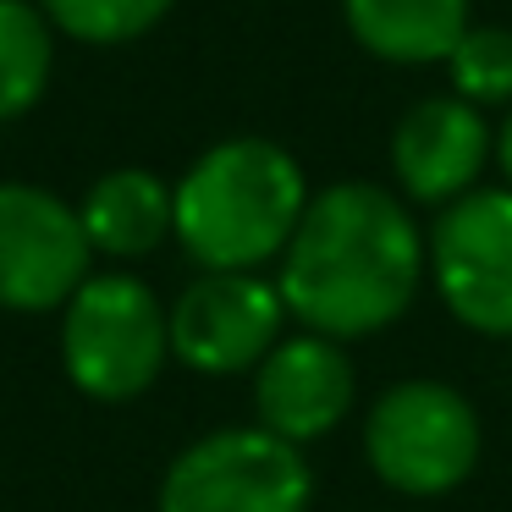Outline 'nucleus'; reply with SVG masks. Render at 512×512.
Wrapping results in <instances>:
<instances>
[{
	"label": "nucleus",
	"instance_id": "1",
	"mask_svg": "<svg viewBox=\"0 0 512 512\" xmlns=\"http://www.w3.org/2000/svg\"><path fill=\"white\" fill-rule=\"evenodd\" d=\"M430 270L408 199L375 182H331L309 199L276 270L287 320L309 336L364 342L397 325Z\"/></svg>",
	"mask_w": 512,
	"mask_h": 512
},
{
	"label": "nucleus",
	"instance_id": "2",
	"mask_svg": "<svg viewBox=\"0 0 512 512\" xmlns=\"http://www.w3.org/2000/svg\"><path fill=\"white\" fill-rule=\"evenodd\" d=\"M171 193L177 243L199 270H259L281 259L314 199L292 149L270 138L210 144Z\"/></svg>",
	"mask_w": 512,
	"mask_h": 512
},
{
	"label": "nucleus",
	"instance_id": "3",
	"mask_svg": "<svg viewBox=\"0 0 512 512\" xmlns=\"http://www.w3.org/2000/svg\"><path fill=\"white\" fill-rule=\"evenodd\" d=\"M171 358V309L133 270H94L61 309V369L94 402H133Z\"/></svg>",
	"mask_w": 512,
	"mask_h": 512
},
{
	"label": "nucleus",
	"instance_id": "4",
	"mask_svg": "<svg viewBox=\"0 0 512 512\" xmlns=\"http://www.w3.org/2000/svg\"><path fill=\"white\" fill-rule=\"evenodd\" d=\"M479 413L446 380H397L364 413V457L397 496H446L479 468Z\"/></svg>",
	"mask_w": 512,
	"mask_h": 512
},
{
	"label": "nucleus",
	"instance_id": "5",
	"mask_svg": "<svg viewBox=\"0 0 512 512\" xmlns=\"http://www.w3.org/2000/svg\"><path fill=\"white\" fill-rule=\"evenodd\" d=\"M309 501L314 474L303 446L259 424H226L171 457L155 512H309Z\"/></svg>",
	"mask_w": 512,
	"mask_h": 512
},
{
	"label": "nucleus",
	"instance_id": "6",
	"mask_svg": "<svg viewBox=\"0 0 512 512\" xmlns=\"http://www.w3.org/2000/svg\"><path fill=\"white\" fill-rule=\"evenodd\" d=\"M446 314L474 336H512V188H474L435 215L424 237Z\"/></svg>",
	"mask_w": 512,
	"mask_h": 512
},
{
	"label": "nucleus",
	"instance_id": "7",
	"mask_svg": "<svg viewBox=\"0 0 512 512\" xmlns=\"http://www.w3.org/2000/svg\"><path fill=\"white\" fill-rule=\"evenodd\" d=\"M78 204L39 182H0V309L50 314L94 276Z\"/></svg>",
	"mask_w": 512,
	"mask_h": 512
},
{
	"label": "nucleus",
	"instance_id": "8",
	"mask_svg": "<svg viewBox=\"0 0 512 512\" xmlns=\"http://www.w3.org/2000/svg\"><path fill=\"white\" fill-rule=\"evenodd\" d=\"M287 336V303L259 270H204L171 303V358L193 375H254Z\"/></svg>",
	"mask_w": 512,
	"mask_h": 512
},
{
	"label": "nucleus",
	"instance_id": "9",
	"mask_svg": "<svg viewBox=\"0 0 512 512\" xmlns=\"http://www.w3.org/2000/svg\"><path fill=\"white\" fill-rule=\"evenodd\" d=\"M490 155H496V133L485 111H474L457 94H430L408 105L391 133V171H397L402 199L430 204V210H446L463 193H474Z\"/></svg>",
	"mask_w": 512,
	"mask_h": 512
},
{
	"label": "nucleus",
	"instance_id": "10",
	"mask_svg": "<svg viewBox=\"0 0 512 512\" xmlns=\"http://www.w3.org/2000/svg\"><path fill=\"white\" fill-rule=\"evenodd\" d=\"M353 397H358L353 358L331 336H309V331L281 336L270 347V358L254 369L259 430L281 435L292 446L325 441L353 413Z\"/></svg>",
	"mask_w": 512,
	"mask_h": 512
},
{
	"label": "nucleus",
	"instance_id": "11",
	"mask_svg": "<svg viewBox=\"0 0 512 512\" xmlns=\"http://www.w3.org/2000/svg\"><path fill=\"white\" fill-rule=\"evenodd\" d=\"M89 248L105 259H149L166 237H177V193L144 166H116L78 204Z\"/></svg>",
	"mask_w": 512,
	"mask_h": 512
},
{
	"label": "nucleus",
	"instance_id": "12",
	"mask_svg": "<svg viewBox=\"0 0 512 512\" xmlns=\"http://www.w3.org/2000/svg\"><path fill=\"white\" fill-rule=\"evenodd\" d=\"M347 34L391 67H446L468 34V0H342Z\"/></svg>",
	"mask_w": 512,
	"mask_h": 512
},
{
	"label": "nucleus",
	"instance_id": "13",
	"mask_svg": "<svg viewBox=\"0 0 512 512\" xmlns=\"http://www.w3.org/2000/svg\"><path fill=\"white\" fill-rule=\"evenodd\" d=\"M56 72V28L39 0H0V122L28 116Z\"/></svg>",
	"mask_w": 512,
	"mask_h": 512
},
{
	"label": "nucleus",
	"instance_id": "14",
	"mask_svg": "<svg viewBox=\"0 0 512 512\" xmlns=\"http://www.w3.org/2000/svg\"><path fill=\"white\" fill-rule=\"evenodd\" d=\"M177 0H39V12L50 17L61 39H78V45H133V39L155 34L171 17Z\"/></svg>",
	"mask_w": 512,
	"mask_h": 512
},
{
	"label": "nucleus",
	"instance_id": "15",
	"mask_svg": "<svg viewBox=\"0 0 512 512\" xmlns=\"http://www.w3.org/2000/svg\"><path fill=\"white\" fill-rule=\"evenodd\" d=\"M452 94L474 111L485 105H512V34L507 28H468L457 50L446 56Z\"/></svg>",
	"mask_w": 512,
	"mask_h": 512
},
{
	"label": "nucleus",
	"instance_id": "16",
	"mask_svg": "<svg viewBox=\"0 0 512 512\" xmlns=\"http://www.w3.org/2000/svg\"><path fill=\"white\" fill-rule=\"evenodd\" d=\"M496 166H501V177H507V188H512V111H507V122H501V133H496Z\"/></svg>",
	"mask_w": 512,
	"mask_h": 512
}]
</instances>
